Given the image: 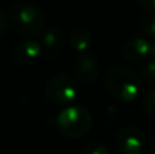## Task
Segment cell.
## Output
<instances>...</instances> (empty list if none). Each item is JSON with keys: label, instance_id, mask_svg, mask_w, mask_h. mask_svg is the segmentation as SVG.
Returning a JSON list of instances; mask_svg holds the SVG:
<instances>
[{"label": "cell", "instance_id": "obj_7", "mask_svg": "<svg viewBox=\"0 0 155 154\" xmlns=\"http://www.w3.org/2000/svg\"><path fill=\"white\" fill-rule=\"evenodd\" d=\"M75 72L79 81L84 83L94 82L99 75V62L94 55H80L75 62Z\"/></svg>", "mask_w": 155, "mask_h": 154}, {"label": "cell", "instance_id": "obj_17", "mask_svg": "<svg viewBox=\"0 0 155 154\" xmlns=\"http://www.w3.org/2000/svg\"><path fill=\"white\" fill-rule=\"evenodd\" d=\"M150 56H151V57H154V60H155V44H154V45H151V49H150Z\"/></svg>", "mask_w": 155, "mask_h": 154}, {"label": "cell", "instance_id": "obj_11", "mask_svg": "<svg viewBox=\"0 0 155 154\" xmlns=\"http://www.w3.org/2000/svg\"><path fill=\"white\" fill-rule=\"evenodd\" d=\"M142 104L144 108L146 113L150 117L155 119V89H150L143 94L142 97Z\"/></svg>", "mask_w": 155, "mask_h": 154}, {"label": "cell", "instance_id": "obj_12", "mask_svg": "<svg viewBox=\"0 0 155 154\" xmlns=\"http://www.w3.org/2000/svg\"><path fill=\"white\" fill-rule=\"evenodd\" d=\"M142 29L148 37L155 38V12H150L143 18Z\"/></svg>", "mask_w": 155, "mask_h": 154}, {"label": "cell", "instance_id": "obj_9", "mask_svg": "<svg viewBox=\"0 0 155 154\" xmlns=\"http://www.w3.org/2000/svg\"><path fill=\"white\" fill-rule=\"evenodd\" d=\"M65 40H67V37H65L63 30L56 29V27L48 29L42 35V49H45L51 55L57 53L63 48Z\"/></svg>", "mask_w": 155, "mask_h": 154}, {"label": "cell", "instance_id": "obj_5", "mask_svg": "<svg viewBox=\"0 0 155 154\" xmlns=\"http://www.w3.org/2000/svg\"><path fill=\"white\" fill-rule=\"evenodd\" d=\"M116 143L123 154H142L146 147V135L137 127H125L118 131Z\"/></svg>", "mask_w": 155, "mask_h": 154}, {"label": "cell", "instance_id": "obj_15", "mask_svg": "<svg viewBox=\"0 0 155 154\" xmlns=\"http://www.w3.org/2000/svg\"><path fill=\"white\" fill-rule=\"evenodd\" d=\"M7 27H8V16L4 11L0 10V38L4 35Z\"/></svg>", "mask_w": 155, "mask_h": 154}, {"label": "cell", "instance_id": "obj_8", "mask_svg": "<svg viewBox=\"0 0 155 154\" xmlns=\"http://www.w3.org/2000/svg\"><path fill=\"white\" fill-rule=\"evenodd\" d=\"M150 49L151 45L144 38L135 37L124 44L121 52H123V56L125 60L132 63H140L147 57H150Z\"/></svg>", "mask_w": 155, "mask_h": 154}, {"label": "cell", "instance_id": "obj_13", "mask_svg": "<svg viewBox=\"0 0 155 154\" xmlns=\"http://www.w3.org/2000/svg\"><path fill=\"white\" fill-rule=\"evenodd\" d=\"M80 154H110V153H109V150H107V147L104 146L102 143L93 142V143H88L87 146L83 147Z\"/></svg>", "mask_w": 155, "mask_h": 154}, {"label": "cell", "instance_id": "obj_10", "mask_svg": "<svg viewBox=\"0 0 155 154\" xmlns=\"http://www.w3.org/2000/svg\"><path fill=\"white\" fill-rule=\"evenodd\" d=\"M70 44L76 51H86L91 44V33L84 27H75L70 32Z\"/></svg>", "mask_w": 155, "mask_h": 154}, {"label": "cell", "instance_id": "obj_1", "mask_svg": "<svg viewBox=\"0 0 155 154\" xmlns=\"http://www.w3.org/2000/svg\"><path fill=\"white\" fill-rule=\"evenodd\" d=\"M105 87L112 97L121 101H134L142 92V79L135 71L125 67H113L104 79Z\"/></svg>", "mask_w": 155, "mask_h": 154}, {"label": "cell", "instance_id": "obj_4", "mask_svg": "<svg viewBox=\"0 0 155 154\" xmlns=\"http://www.w3.org/2000/svg\"><path fill=\"white\" fill-rule=\"evenodd\" d=\"M78 94L76 83L72 76L65 72H60L54 75L48 82L45 89V97L52 104H67L75 100Z\"/></svg>", "mask_w": 155, "mask_h": 154}, {"label": "cell", "instance_id": "obj_3", "mask_svg": "<svg viewBox=\"0 0 155 154\" xmlns=\"http://www.w3.org/2000/svg\"><path fill=\"white\" fill-rule=\"evenodd\" d=\"M91 116L84 108L71 106L63 109L57 116V128L68 138H80L88 131Z\"/></svg>", "mask_w": 155, "mask_h": 154}, {"label": "cell", "instance_id": "obj_16", "mask_svg": "<svg viewBox=\"0 0 155 154\" xmlns=\"http://www.w3.org/2000/svg\"><path fill=\"white\" fill-rule=\"evenodd\" d=\"M140 5L148 12H155V0H139Z\"/></svg>", "mask_w": 155, "mask_h": 154}, {"label": "cell", "instance_id": "obj_6", "mask_svg": "<svg viewBox=\"0 0 155 154\" xmlns=\"http://www.w3.org/2000/svg\"><path fill=\"white\" fill-rule=\"evenodd\" d=\"M42 53V46L37 41L26 40L18 42L11 52V57L18 65H29L34 63Z\"/></svg>", "mask_w": 155, "mask_h": 154}, {"label": "cell", "instance_id": "obj_2", "mask_svg": "<svg viewBox=\"0 0 155 154\" xmlns=\"http://www.w3.org/2000/svg\"><path fill=\"white\" fill-rule=\"evenodd\" d=\"M10 18L21 33L27 35L38 34L45 25V15L35 4L29 2H16L11 5Z\"/></svg>", "mask_w": 155, "mask_h": 154}, {"label": "cell", "instance_id": "obj_14", "mask_svg": "<svg viewBox=\"0 0 155 154\" xmlns=\"http://www.w3.org/2000/svg\"><path fill=\"white\" fill-rule=\"evenodd\" d=\"M142 76L147 82H155V60L146 65L144 70H143Z\"/></svg>", "mask_w": 155, "mask_h": 154}, {"label": "cell", "instance_id": "obj_18", "mask_svg": "<svg viewBox=\"0 0 155 154\" xmlns=\"http://www.w3.org/2000/svg\"><path fill=\"white\" fill-rule=\"evenodd\" d=\"M153 150H154V153H155V136H154V139H153Z\"/></svg>", "mask_w": 155, "mask_h": 154}]
</instances>
